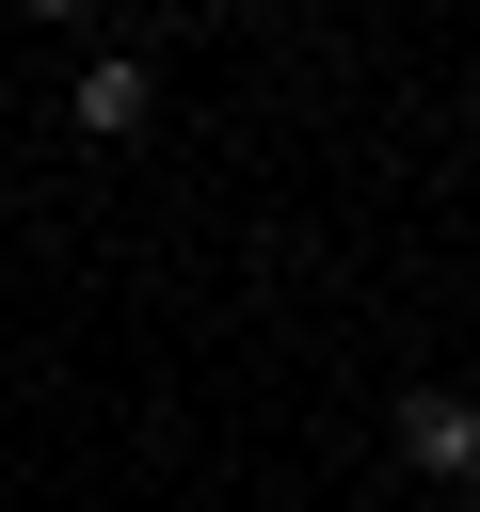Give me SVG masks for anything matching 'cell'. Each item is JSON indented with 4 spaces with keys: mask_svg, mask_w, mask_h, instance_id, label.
I'll return each mask as SVG.
<instances>
[{
    "mask_svg": "<svg viewBox=\"0 0 480 512\" xmlns=\"http://www.w3.org/2000/svg\"><path fill=\"white\" fill-rule=\"evenodd\" d=\"M384 432H400V464H416V480H448V496L480 480V384H400V400H384Z\"/></svg>",
    "mask_w": 480,
    "mask_h": 512,
    "instance_id": "6da1fadb",
    "label": "cell"
},
{
    "mask_svg": "<svg viewBox=\"0 0 480 512\" xmlns=\"http://www.w3.org/2000/svg\"><path fill=\"white\" fill-rule=\"evenodd\" d=\"M64 128H80V144H144V128H160V64H144V48H96V64L64 80Z\"/></svg>",
    "mask_w": 480,
    "mask_h": 512,
    "instance_id": "7a4b0ae2",
    "label": "cell"
},
{
    "mask_svg": "<svg viewBox=\"0 0 480 512\" xmlns=\"http://www.w3.org/2000/svg\"><path fill=\"white\" fill-rule=\"evenodd\" d=\"M464 512H480V480H464Z\"/></svg>",
    "mask_w": 480,
    "mask_h": 512,
    "instance_id": "3957f363",
    "label": "cell"
}]
</instances>
